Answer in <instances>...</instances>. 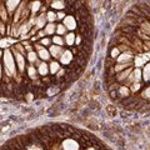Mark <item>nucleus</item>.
I'll list each match as a JSON object with an SVG mask.
<instances>
[{
    "mask_svg": "<svg viewBox=\"0 0 150 150\" xmlns=\"http://www.w3.org/2000/svg\"><path fill=\"white\" fill-rule=\"evenodd\" d=\"M139 96H140V99H143L144 101L149 103L150 101V85H145L143 88V90L140 91Z\"/></svg>",
    "mask_w": 150,
    "mask_h": 150,
    "instance_id": "nucleus-25",
    "label": "nucleus"
},
{
    "mask_svg": "<svg viewBox=\"0 0 150 150\" xmlns=\"http://www.w3.org/2000/svg\"><path fill=\"white\" fill-rule=\"evenodd\" d=\"M21 1H19V0H6L5 1V6H6V10L9 11V14H10V16L13 19L14 14L16 13V10L19 9V6H20Z\"/></svg>",
    "mask_w": 150,
    "mask_h": 150,
    "instance_id": "nucleus-10",
    "label": "nucleus"
},
{
    "mask_svg": "<svg viewBox=\"0 0 150 150\" xmlns=\"http://www.w3.org/2000/svg\"><path fill=\"white\" fill-rule=\"evenodd\" d=\"M68 6V3L65 0H51L50 9L54 11H65Z\"/></svg>",
    "mask_w": 150,
    "mask_h": 150,
    "instance_id": "nucleus-13",
    "label": "nucleus"
},
{
    "mask_svg": "<svg viewBox=\"0 0 150 150\" xmlns=\"http://www.w3.org/2000/svg\"><path fill=\"white\" fill-rule=\"evenodd\" d=\"M39 56H38V53L34 50V51H30V53L26 54V62H28V65H36V63L39 62Z\"/></svg>",
    "mask_w": 150,
    "mask_h": 150,
    "instance_id": "nucleus-22",
    "label": "nucleus"
},
{
    "mask_svg": "<svg viewBox=\"0 0 150 150\" xmlns=\"http://www.w3.org/2000/svg\"><path fill=\"white\" fill-rule=\"evenodd\" d=\"M62 86L59 85V84H56L54 83L53 85H50L45 89V95L46 96H49V98H53V96H56V95H59L60 93H62Z\"/></svg>",
    "mask_w": 150,
    "mask_h": 150,
    "instance_id": "nucleus-15",
    "label": "nucleus"
},
{
    "mask_svg": "<svg viewBox=\"0 0 150 150\" xmlns=\"http://www.w3.org/2000/svg\"><path fill=\"white\" fill-rule=\"evenodd\" d=\"M0 4H1V5H0V19H1V21L5 23V24H11L13 19L10 16V14H9V11L6 10L5 1H1Z\"/></svg>",
    "mask_w": 150,
    "mask_h": 150,
    "instance_id": "nucleus-11",
    "label": "nucleus"
},
{
    "mask_svg": "<svg viewBox=\"0 0 150 150\" xmlns=\"http://www.w3.org/2000/svg\"><path fill=\"white\" fill-rule=\"evenodd\" d=\"M44 5V1H29V6H30V11H31V16H36L38 14H40L41 6Z\"/></svg>",
    "mask_w": 150,
    "mask_h": 150,
    "instance_id": "nucleus-18",
    "label": "nucleus"
},
{
    "mask_svg": "<svg viewBox=\"0 0 150 150\" xmlns=\"http://www.w3.org/2000/svg\"><path fill=\"white\" fill-rule=\"evenodd\" d=\"M14 56H15V62H16V67H18V71L19 74L25 75L26 73V68H28V62H26V55L19 53V51L11 49Z\"/></svg>",
    "mask_w": 150,
    "mask_h": 150,
    "instance_id": "nucleus-2",
    "label": "nucleus"
},
{
    "mask_svg": "<svg viewBox=\"0 0 150 150\" xmlns=\"http://www.w3.org/2000/svg\"><path fill=\"white\" fill-rule=\"evenodd\" d=\"M26 78H28V80H30V81H38V80H40V75L39 73H38V69L35 65H28V68H26Z\"/></svg>",
    "mask_w": 150,
    "mask_h": 150,
    "instance_id": "nucleus-8",
    "label": "nucleus"
},
{
    "mask_svg": "<svg viewBox=\"0 0 150 150\" xmlns=\"http://www.w3.org/2000/svg\"><path fill=\"white\" fill-rule=\"evenodd\" d=\"M53 44L54 45H58V46H62V48H65V40H64V36H60V35H54L53 38Z\"/></svg>",
    "mask_w": 150,
    "mask_h": 150,
    "instance_id": "nucleus-28",
    "label": "nucleus"
},
{
    "mask_svg": "<svg viewBox=\"0 0 150 150\" xmlns=\"http://www.w3.org/2000/svg\"><path fill=\"white\" fill-rule=\"evenodd\" d=\"M67 11H56V16H58V23H63V20L67 18Z\"/></svg>",
    "mask_w": 150,
    "mask_h": 150,
    "instance_id": "nucleus-32",
    "label": "nucleus"
},
{
    "mask_svg": "<svg viewBox=\"0 0 150 150\" xmlns=\"http://www.w3.org/2000/svg\"><path fill=\"white\" fill-rule=\"evenodd\" d=\"M108 55H109L111 59H114L115 62H116V60H118V58L121 55V53H120V50H119L118 46H115V48H112V49L109 50V54H108Z\"/></svg>",
    "mask_w": 150,
    "mask_h": 150,
    "instance_id": "nucleus-29",
    "label": "nucleus"
},
{
    "mask_svg": "<svg viewBox=\"0 0 150 150\" xmlns=\"http://www.w3.org/2000/svg\"><path fill=\"white\" fill-rule=\"evenodd\" d=\"M64 40H65V46L68 49H71L75 46V41H76V34L73 31H69L67 35L64 36Z\"/></svg>",
    "mask_w": 150,
    "mask_h": 150,
    "instance_id": "nucleus-17",
    "label": "nucleus"
},
{
    "mask_svg": "<svg viewBox=\"0 0 150 150\" xmlns=\"http://www.w3.org/2000/svg\"><path fill=\"white\" fill-rule=\"evenodd\" d=\"M34 49H35V51L38 53V56H39V59L41 60V62L50 63L51 60H53V58H51V55H50L49 49L45 48V46H43L40 43L34 44Z\"/></svg>",
    "mask_w": 150,
    "mask_h": 150,
    "instance_id": "nucleus-3",
    "label": "nucleus"
},
{
    "mask_svg": "<svg viewBox=\"0 0 150 150\" xmlns=\"http://www.w3.org/2000/svg\"><path fill=\"white\" fill-rule=\"evenodd\" d=\"M39 43L43 45V46H45V48H48V49H49L50 46L53 45V39H51L50 36H45L44 39H41V40L39 41Z\"/></svg>",
    "mask_w": 150,
    "mask_h": 150,
    "instance_id": "nucleus-30",
    "label": "nucleus"
},
{
    "mask_svg": "<svg viewBox=\"0 0 150 150\" xmlns=\"http://www.w3.org/2000/svg\"><path fill=\"white\" fill-rule=\"evenodd\" d=\"M49 69H50L51 76H55V75L63 69V65L60 64V62H58V60H51V62L49 63Z\"/></svg>",
    "mask_w": 150,
    "mask_h": 150,
    "instance_id": "nucleus-19",
    "label": "nucleus"
},
{
    "mask_svg": "<svg viewBox=\"0 0 150 150\" xmlns=\"http://www.w3.org/2000/svg\"><path fill=\"white\" fill-rule=\"evenodd\" d=\"M149 62H150V59L146 58V56H145L143 53L142 54H137V55H135V58H134V68L143 69Z\"/></svg>",
    "mask_w": 150,
    "mask_h": 150,
    "instance_id": "nucleus-12",
    "label": "nucleus"
},
{
    "mask_svg": "<svg viewBox=\"0 0 150 150\" xmlns=\"http://www.w3.org/2000/svg\"><path fill=\"white\" fill-rule=\"evenodd\" d=\"M104 111H105V116H108V118H114V116L118 115V109L112 104H106L104 108Z\"/></svg>",
    "mask_w": 150,
    "mask_h": 150,
    "instance_id": "nucleus-21",
    "label": "nucleus"
},
{
    "mask_svg": "<svg viewBox=\"0 0 150 150\" xmlns=\"http://www.w3.org/2000/svg\"><path fill=\"white\" fill-rule=\"evenodd\" d=\"M150 51V39L143 41V53H149Z\"/></svg>",
    "mask_w": 150,
    "mask_h": 150,
    "instance_id": "nucleus-33",
    "label": "nucleus"
},
{
    "mask_svg": "<svg viewBox=\"0 0 150 150\" xmlns=\"http://www.w3.org/2000/svg\"><path fill=\"white\" fill-rule=\"evenodd\" d=\"M45 34L46 36H50V38H53L54 35H56V24H53V23H48L45 26Z\"/></svg>",
    "mask_w": 150,
    "mask_h": 150,
    "instance_id": "nucleus-24",
    "label": "nucleus"
},
{
    "mask_svg": "<svg viewBox=\"0 0 150 150\" xmlns=\"http://www.w3.org/2000/svg\"><path fill=\"white\" fill-rule=\"evenodd\" d=\"M60 64L63 65V68H69L70 65H71L74 62H75V55L73 54V51H71V49H65L64 50V53H63V55H62V58H60Z\"/></svg>",
    "mask_w": 150,
    "mask_h": 150,
    "instance_id": "nucleus-5",
    "label": "nucleus"
},
{
    "mask_svg": "<svg viewBox=\"0 0 150 150\" xmlns=\"http://www.w3.org/2000/svg\"><path fill=\"white\" fill-rule=\"evenodd\" d=\"M142 81H143V70L140 68H134L131 74L129 75L128 80H126L123 85L130 86L131 84H134V83H142Z\"/></svg>",
    "mask_w": 150,
    "mask_h": 150,
    "instance_id": "nucleus-4",
    "label": "nucleus"
},
{
    "mask_svg": "<svg viewBox=\"0 0 150 150\" xmlns=\"http://www.w3.org/2000/svg\"><path fill=\"white\" fill-rule=\"evenodd\" d=\"M65 48H62V46H58V45H51L49 48V51H50V55L51 58H53V60H60V58H62V55L64 53Z\"/></svg>",
    "mask_w": 150,
    "mask_h": 150,
    "instance_id": "nucleus-14",
    "label": "nucleus"
},
{
    "mask_svg": "<svg viewBox=\"0 0 150 150\" xmlns=\"http://www.w3.org/2000/svg\"><path fill=\"white\" fill-rule=\"evenodd\" d=\"M68 29L65 28V25L63 24V23H58L56 24V35H60V36H65L68 34Z\"/></svg>",
    "mask_w": 150,
    "mask_h": 150,
    "instance_id": "nucleus-26",
    "label": "nucleus"
},
{
    "mask_svg": "<svg viewBox=\"0 0 150 150\" xmlns=\"http://www.w3.org/2000/svg\"><path fill=\"white\" fill-rule=\"evenodd\" d=\"M46 19H48V23H53V24H58V16H56V11L50 10L46 13Z\"/></svg>",
    "mask_w": 150,
    "mask_h": 150,
    "instance_id": "nucleus-27",
    "label": "nucleus"
},
{
    "mask_svg": "<svg viewBox=\"0 0 150 150\" xmlns=\"http://www.w3.org/2000/svg\"><path fill=\"white\" fill-rule=\"evenodd\" d=\"M36 69H38V73H39L40 78H45L48 76V75H50V69H49V63L46 62H41V60H39V62L36 63Z\"/></svg>",
    "mask_w": 150,
    "mask_h": 150,
    "instance_id": "nucleus-9",
    "label": "nucleus"
},
{
    "mask_svg": "<svg viewBox=\"0 0 150 150\" xmlns=\"http://www.w3.org/2000/svg\"><path fill=\"white\" fill-rule=\"evenodd\" d=\"M63 24L68 29V31H73V33L75 30H78V28H79V21L76 20V18H75L74 15H69V14L63 20Z\"/></svg>",
    "mask_w": 150,
    "mask_h": 150,
    "instance_id": "nucleus-6",
    "label": "nucleus"
},
{
    "mask_svg": "<svg viewBox=\"0 0 150 150\" xmlns=\"http://www.w3.org/2000/svg\"><path fill=\"white\" fill-rule=\"evenodd\" d=\"M36 35H38V38H39V39L41 40V39H44V38L46 36V34H45V31L44 30H39L36 33Z\"/></svg>",
    "mask_w": 150,
    "mask_h": 150,
    "instance_id": "nucleus-34",
    "label": "nucleus"
},
{
    "mask_svg": "<svg viewBox=\"0 0 150 150\" xmlns=\"http://www.w3.org/2000/svg\"><path fill=\"white\" fill-rule=\"evenodd\" d=\"M46 24H48V19H46V14H38L36 16H34V28L39 30H44Z\"/></svg>",
    "mask_w": 150,
    "mask_h": 150,
    "instance_id": "nucleus-7",
    "label": "nucleus"
},
{
    "mask_svg": "<svg viewBox=\"0 0 150 150\" xmlns=\"http://www.w3.org/2000/svg\"><path fill=\"white\" fill-rule=\"evenodd\" d=\"M143 70V83L150 85V62L142 69Z\"/></svg>",
    "mask_w": 150,
    "mask_h": 150,
    "instance_id": "nucleus-23",
    "label": "nucleus"
},
{
    "mask_svg": "<svg viewBox=\"0 0 150 150\" xmlns=\"http://www.w3.org/2000/svg\"><path fill=\"white\" fill-rule=\"evenodd\" d=\"M0 34H1V38L8 36V24L3 21H0Z\"/></svg>",
    "mask_w": 150,
    "mask_h": 150,
    "instance_id": "nucleus-31",
    "label": "nucleus"
},
{
    "mask_svg": "<svg viewBox=\"0 0 150 150\" xmlns=\"http://www.w3.org/2000/svg\"><path fill=\"white\" fill-rule=\"evenodd\" d=\"M1 69L5 71V76L10 79H15L18 76V67L15 62V56H14L11 49L1 50Z\"/></svg>",
    "mask_w": 150,
    "mask_h": 150,
    "instance_id": "nucleus-1",
    "label": "nucleus"
},
{
    "mask_svg": "<svg viewBox=\"0 0 150 150\" xmlns=\"http://www.w3.org/2000/svg\"><path fill=\"white\" fill-rule=\"evenodd\" d=\"M133 69L134 68H129V69H126V70H124V71H120V73H118L115 75V79H116V81H118L119 84H123L128 80V78H129V75L131 74V71H133Z\"/></svg>",
    "mask_w": 150,
    "mask_h": 150,
    "instance_id": "nucleus-16",
    "label": "nucleus"
},
{
    "mask_svg": "<svg viewBox=\"0 0 150 150\" xmlns=\"http://www.w3.org/2000/svg\"><path fill=\"white\" fill-rule=\"evenodd\" d=\"M118 96L119 99L123 101L124 99H126V98L131 96V91H130V88L126 86V85H121L119 89H118Z\"/></svg>",
    "mask_w": 150,
    "mask_h": 150,
    "instance_id": "nucleus-20",
    "label": "nucleus"
}]
</instances>
